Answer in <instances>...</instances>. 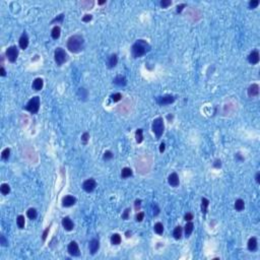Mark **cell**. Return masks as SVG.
I'll list each match as a JSON object with an SVG mask.
<instances>
[{"label":"cell","mask_w":260,"mask_h":260,"mask_svg":"<svg viewBox=\"0 0 260 260\" xmlns=\"http://www.w3.org/2000/svg\"><path fill=\"white\" fill-rule=\"evenodd\" d=\"M150 51V45L148 44L145 40L139 39L132 45L131 47V54L133 58H140L146 53Z\"/></svg>","instance_id":"cell-1"},{"label":"cell","mask_w":260,"mask_h":260,"mask_svg":"<svg viewBox=\"0 0 260 260\" xmlns=\"http://www.w3.org/2000/svg\"><path fill=\"white\" fill-rule=\"evenodd\" d=\"M84 39L80 35H73L67 40V49L71 53H79L84 49Z\"/></svg>","instance_id":"cell-2"},{"label":"cell","mask_w":260,"mask_h":260,"mask_svg":"<svg viewBox=\"0 0 260 260\" xmlns=\"http://www.w3.org/2000/svg\"><path fill=\"white\" fill-rule=\"evenodd\" d=\"M152 132H154V135H156V139H160L161 136H162L163 133H164V130H165L164 119H163L162 117H158V118L154 119V122H152Z\"/></svg>","instance_id":"cell-3"},{"label":"cell","mask_w":260,"mask_h":260,"mask_svg":"<svg viewBox=\"0 0 260 260\" xmlns=\"http://www.w3.org/2000/svg\"><path fill=\"white\" fill-rule=\"evenodd\" d=\"M40 105H41L40 97L36 96V97H33V98L27 103V105H25L23 109L29 111L31 114H37L40 110Z\"/></svg>","instance_id":"cell-4"},{"label":"cell","mask_w":260,"mask_h":260,"mask_svg":"<svg viewBox=\"0 0 260 260\" xmlns=\"http://www.w3.org/2000/svg\"><path fill=\"white\" fill-rule=\"evenodd\" d=\"M54 59H55L56 64L58 65V66H61V65L64 64V63L67 61L68 56H67V53L65 52L64 49L58 47V48H56V50H55V52H54Z\"/></svg>","instance_id":"cell-5"},{"label":"cell","mask_w":260,"mask_h":260,"mask_svg":"<svg viewBox=\"0 0 260 260\" xmlns=\"http://www.w3.org/2000/svg\"><path fill=\"white\" fill-rule=\"evenodd\" d=\"M5 56L9 60V62L14 63L16 61L17 57H19V49L16 48V46L8 47L6 52H5Z\"/></svg>","instance_id":"cell-6"},{"label":"cell","mask_w":260,"mask_h":260,"mask_svg":"<svg viewBox=\"0 0 260 260\" xmlns=\"http://www.w3.org/2000/svg\"><path fill=\"white\" fill-rule=\"evenodd\" d=\"M175 97L171 96V95H165V96L156 97V102L158 103L160 106H167V105H171L175 102Z\"/></svg>","instance_id":"cell-7"},{"label":"cell","mask_w":260,"mask_h":260,"mask_svg":"<svg viewBox=\"0 0 260 260\" xmlns=\"http://www.w3.org/2000/svg\"><path fill=\"white\" fill-rule=\"evenodd\" d=\"M67 251L73 257H79L80 256V250H79L78 244L75 241H71L70 243L68 244V247H67Z\"/></svg>","instance_id":"cell-8"},{"label":"cell","mask_w":260,"mask_h":260,"mask_svg":"<svg viewBox=\"0 0 260 260\" xmlns=\"http://www.w3.org/2000/svg\"><path fill=\"white\" fill-rule=\"evenodd\" d=\"M97 187V182L95 179L93 178H90V179L85 180L84 182L82 183V189L84 190L85 192H88V193H91L93 192Z\"/></svg>","instance_id":"cell-9"},{"label":"cell","mask_w":260,"mask_h":260,"mask_svg":"<svg viewBox=\"0 0 260 260\" xmlns=\"http://www.w3.org/2000/svg\"><path fill=\"white\" fill-rule=\"evenodd\" d=\"M247 59H248V62H249L250 64H252V65L258 64V63H259V60H260L259 52H258L257 50L251 51V52H250V54L248 55Z\"/></svg>","instance_id":"cell-10"},{"label":"cell","mask_w":260,"mask_h":260,"mask_svg":"<svg viewBox=\"0 0 260 260\" xmlns=\"http://www.w3.org/2000/svg\"><path fill=\"white\" fill-rule=\"evenodd\" d=\"M247 95L249 98H256L259 95V85L257 83H252L247 90Z\"/></svg>","instance_id":"cell-11"},{"label":"cell","mask_w":260,"mask_h":260,"mask_svg":"<svg viewBox=\"0 0 260 260\" xmlns=\"http://www.w3.org/2000/svg\"><path fill=\"white\" fill-rule=\"evenodd\" d=\"M76 203V198L72 195H66L62 198V206L63 207H70Z\"/></svg>","instance_id":"cell-12"},{"label":"cell","mask_w":260,"mask_h":260,"mask_svg":"<svg viewBox=\"0 0 260 260\" xmlns=\"http://www.w3.org/2000/svg\"><path fill=\"white\" fill-rule=\"evenodd\" d=\"M168 183L170 184L172 187H178L180 184V180H179V176H178L177 173H172L170 174L168 177Z\"/></svg>","instance_id":"cell-13"},{"label":"cell","mask_w":260,"mask_h":260,"mask_svg":"<svg viewBox=\"0 0 260 260\" xmlns=\"http://www.w3.org/2000/svg\"><path fill=\"white\" fill-rule=\"evenodd\" d=\"M19 48L23 49V50H25L29 47V37H27V34L25 32H23L21 34L19 41Z\"/></svg>","instance_id":"cell-14"},{"label":"cell","mask_w":260,"mask_h":260,"mask_svg":"<svg viewBox=\"0 0 260 260\" xmlns=\"http://www.w3.org/2000/svg\"><path fill=\"white\" fill-rule=\"evenodd\" d=\"M62 226L65 231L67 232L72 231L73 228H74V224H73V222L71 221L70 217H68V216H65V217L62 219Z\"/></svg>","instance_id":"cell-15"},{"label":"cell","mask_w":260,"mask_h":260,"mask_svg":"<svg viewBox=\"0 0 260 260\" xmlns=\"http://www.w3.org/2000/svg\"><path fill=\"white\" fill-rule=\"evenodd\" d=\"M100 249V241L98 239H92L90 242V252L92 255H95V254L98 252V250Z\"/></svg>","instance_id":"cell-16"},{"label":"cell","mask_w":260,"mask_h":260,"mask_svg":"<svg viewBox=\"0 0 260 260\" xmlns=\"http://www.w3.org/2000/svg\"><path fill=\"white\" fill-rule=\"evenodd\" d=\"M43 86H44V81H43V79H42L41 77H38V78H36L35 80L33 81V84H32V88H33V90L37 91V92L41 91L42 88H43Z\"/></svg>","instance_id":"cell-17"},{"label":"cell","mask_w":260,"mask_h":260,"mask_svg":"<svg viewBox=\"0 0 260 260\" xmlns=\"http://www.w3.org/2000/svg\"><path fill=\"white\" fill-rule=\"evenodd\" d=\"M113 83L118 85V86H125L127 84V79L123 75H118V76H116L113 79Z\"/></svg>","instance_id":"cell-18"},{"label":"cell","mask_w":260,"mask_h":260,"mask_svg":"<svg viewBox=\"0 0 260 260\" xmlns=\"http://www.w3.org/2000/svg\"><path fill=\"white\" fill-rule=\"evenodd\" d=\"M257 239L255 237H252L248 240V243H247V248L249 251L254 252L257 250Z\"/></svg>","instance_id":"cell-19"},{"label":"cell","mask_w":260,"mask_h":260,"mask_svg":"<svg viewBox=\"0 0 260 260\" xmlns=\"http://www.w3.org/2000/svg\"><path fill=\"white\" fill-rule=\"evenodd\" d=\"M77 97L80 101H86L88 97V90H85L84 88H79L77 91Z\"/></svg>","instance_id":"cell-20"},{"label":"cell","mask_w":260,"mask_h":260,"mask_svg":"<svg viewBox=\"0 0 260 260\" xmlns=\"http://www.w3.org/2000/svg\"><path fill=\"white\" fill-rule=\"evenodd\" d=\"M117 63H118V56H117V54H112L108 58L107 65H108L109 68H114L117 65Z\"/></svg>","instance_id":"cell-21"},{"label":"cell","mask_w":260,"mask_h":260,"mask_svg":"<svg viewBox=\"0 0 260 260\" xmlns=\"http://www.w3.org/2000/svg\"><path fill=\"white\" fill-rule=\"evenodd\" d=\"M132 174H133V173H132L131 169L125 167V168H123L122 171H121V178H122V179H127V178L131 177Z\"/></svg>","instance_id":"cell-22"},{"label":"cell","mask_w":260,"mask_h":260,"mask_svg":"<svg viewBox=\"0 0 260 260\" xmlns=\"http://www.w3.org/2000/svg\"><path fill=\"white\" fill-rule=\"evenodd\" d=\"M60 35H61V29H60V27H58V25H55V27L52 29V31H51V37H52L54 40H58L59 38H60Z\"/></svg>","instance_id":"cell-23"},{"label":"cell","mask_w":260,"mask_h":260,"mask_svg":"<svg viewBox=\"0 0 260 260\" xmlns=\"http://www.w3.org/2000/svg\"><path fill=\"white\" fill-rule=\"evenodd\" d=\"M193 230H194L193 223H191V222H187L186 226L184 227V232H185L186 237H189V236L192 234V232H193Z\"/></svg>","instance_id":"cell-24"},{"label":"cell","mask_w":260,"mask_h":260,"mask_svg":"<svg viewBox=\"0 0 260 260\" xmlns=\"http://www.w3.org/2000/svg\"><path fill=\"white\" fill-rule=\"evenodd\" d=\"M182 233H183V228L181 226H177V227L174 229V232H173V236L176 240H180L182 237Z\"/></svg>","instance_id":"cell-25"},{"label":"cell","mask_w":260,"mask_h":260,"mask_svg":"<svg viewBox=\"0 0 260 260\" xmlns=\"http://www.w3.org/2000/svg\"><path fill=\"white\" fill-rule=\"evenodd\" d=\"M234 207H235V209L237 210V211H242V210L245 208V202H244L243 199H237L235 201V205H234Z\"/></svg>","instance_id":"cell-26"},{"label":"cell","mask_w":260,"mask_h":260,"mask_svg":"<svg viewBox=\"0 0 260 260\" xmlns=\"http://www.w3.org/2000/svg\"><path fill=\"white\" fill-rule=\"evenodd\" d=\"M135 140L137 143H141L143 141V130L141 128H138L135 132Z\"/></svg>","instance_id":"cell-27"},{"label":"cell","mask_w":260,"mask_h":260,"mask_svg":"<svg viewBox=\"0 0 260 260\" xmlns=\"http://www.w3.org/2000/svg\"><path fill=\"white\" fill-rule=\"evenodd\" d=\"M208 205H209V200H208L207 198L203 197L201 199V211L203 214H206V212H207Z\"/></svg>","instance_id":"cell-28"},{"label":"cell","mask_w":260,"mask_h":260,"mask_svg":"<svg viewBox=\"0 0 260 260\" xmlns=\"http://www.w3.org/2000/svg\"><path fill=\"white\" fill-rule=\"evenodd\" d=\"M121 241H122V238H121V236L119 234H113L111 236V243L113 245H119L121 243Z\"/></svg>","instance_id":"cell-29"},{"label":"cell","mask_w":260,"mask_h":260,"mask_svg":"<svg viewBox=\"0 0 260 260\" xmlns=\"http://www.w3.org/2000/svg\"><path fill=\"white\" fill-rule=\"evenodd\" d=\"M154 232H156L158 235H163V233H164V226H163L162 223H156L154 226Z\"/></svg>","instance_id":"cell-30"},{"label":"cell","mask_w":260,"mask_h":260,"mask_svg":"<svg viewBox=\"0 0 260 260\" xmlns=\"http://www.w3.org/2000/svg\"><path fill=\"white\" fill-rule=\"evenodd\" d=\"M27 215L29 220H36L38 216L37 209H36V208H29V209L27 211Z\"/></svg>","instance_id":"cell-31"},{"label":"cell","mask_w":260,"mask_h":260,"mask_svg":"<svg viewBox=\"0 0 260 260\" xmlns=\"http://www.w3.org/2000/svg\"><path fill=\"white\" fill-rule=\"evenodd\" d=\"M0 191H1L2 195H7V194L10 192V186L6 183L1 184V186H0Z\"/></svg>","instance_id":"cell-32"},{"label":"cell","mask_w":260,"mask_h":260,"mask_svg":"<svg viewBox=\"0 0 260 260\" xmlns=\"http://www.w3.org/2000/svg\"><path fill=\"white\" fill-rule=\"evenodd\" d=\"M16 225H17V227H19L21 230L25 228V216L21 215H21L17 216V219H16Z\"/></svg>","instance_id":"cell-33"},{"label":"cell","mask_w":260,"mask_h":260,"mask_svg":"<svg viewBox=\"0 0 260 260\" xmlns=\"http://www.w3.org/2000/svg\"><path fill=\"white\" fill-rule=\"evenodd\" d=\"M9 156H10V148H8V147L4 148V150H2V152H1V158H2L3 161H8Z\"/></svg>","instance_id":"cell-34"},{"label":"cell","mask_w":260,"mask_h":260,"mask_svg":"<svg viewBox=\"0 0 260 260\" xmlns=\"http://www.w3.org/2000/svg\"><path fill=\"white\" fill-rule=\"evenodd\" d=\"M111 100H112L114 103L119 102V101L122 100V95H121L120 93H115V94L111 95Z\"/></svg>","instance_id":"cell-35"},{"label":"cell","mask_w":260,"mask_h":260,"mask_svg":"<svg viewBox=\"0 0 260 260\" xmlns=\"http://www.w3.org/2000/svg\"><path fill=\"white\" fill-rule=\"evenodd\" d=\"M113 156H114V154H113V152H111V150H106V152H104V156H103V160L110 161L113 158Z\"/></svg>","instance_id":"cell-36"},{"label":"cell","mask_w":260,"mask_h":260,"mask_svg":"<svg viewBox=\"0 0 260 260\" xmlns=\"http://www.w3.org/2000/svg\"><path fill=\"white\" fill-rule=\"evenodd\" d=\"M259 5V0H250L249 3H248V6H249L250 9H254Z\"/></svg>","instance_id":"cell-37"},{"label":"cell","mask_w":260,"mask_h":260,"mask_svg":"<svg viewBox=\"0 0 260 260\" xmlns=\"http://www.w3.org/2000/svg\"><path fill=\"white\" fill-rule=\"evenodd\" d=\"M88 140H90V133H88V132H84V133L81 135V141H82L83 144H86Z\"/></svg>","instance_id":"cell-38"},{"label":"cell","mask_w":260,"mask_h":260,"mask_svg":"<svg viewBox=\"0 0 260 260\" xmlns=\"http://www.w3.org/2000/svg\"><path fill=\"white\" fill-rule=\"evenodd\" d=\"M63 19H64V14H63V13H61V14H59L58 16L55 17L54 19H52L51 23H63Z\"/></svg>","instance_id":"cell-39"},{"label":"cell","mask_w":260,"mask_h":260,"mask_svg":"<svg viewBox=\"0 0 260 260\" xmlns=\"http://www.w3.org/2000/svg\"><path fill=\"white\" fill-rule=\"evenodd\" d=\"M0 244H1V246H3V247H6V246L8 245V241L6 240V238H5V236L3 235V234L0 235Z\"/></svg>","instance_id":"cell-40"},{"label":"cell","mask_w":260,"mask_h":260,"mask_svg":"<svg viewBox=\"0 0 260 260\" xmlns=\"http://www.w3.org/2000/svg\"><path fill=\"white\" fill-rule=\"evenodd\" d=\"M160 4L163 8H167V7H169L170 5H172V1H171V0H162V1L160 2Z\"/></svg>","instance_id":"cell-41"},{"label":"cell","mask_w":260,"mask_h":260,"mask_svg":"<svg viewBox=\"0 0 260 260\" xmlns=\"http://www.w3.org/2000/svg\"><path fill=\"white\" fill-rule=\"evenodd\" d=\"M143 219H144V212L140 211V212H138V213L136 214V216H135L136 222L140 223V222H142V220H143Z\"/></svg>","instance_id":"cell-42"},{"label":"cell","mask_w":260,"mask_h":260,"mask_svg":"<svg viewBox=\"0 0 260 260\" xmlns=\"http://www.w3.org/2000/svg\"><path fill=\"white\" fill-rule=\"evenodd\" d=\"M134 207H135L136 211H138V210L140 209V207H141V200L136 199L135 201H134Z\"/></svg>","instance_id":"cell-43"},{"label":"cell","mask_w":260,"mask_h":260,"mask_svg":"<svg viewBox=\"0 0 260 260\" xmlns=\"http://www.w3.org/2000/svg\"><path fill=\"white\" fill-rule=\"evenodd\" d=\"M129 213H130V208H126V209L124 210V212H123V214H122V219L123 220H128L129 219Z\"/></svg>","instance_id":"cell-44"},{"label":"cell","mask_w":260,"mask_h":260,"mask_svg":"<svg viewBox=\"0 0 260 260\" xmlns=\"http://www.w3.org/2000/svg\"><path fill=\"white\" fill-rule=\"evenodd\" d=\"M184 220H185L186 222H191L192 220H193V214H192L191 212H187V213L184 215Z\"/></svg>","instance_id":"cell-45"},{"label":"cell","mask_w":260,"mask_h":260,"mask_svg":"<svg viewBox=\"0 0 260 260\" xmlns=\"http://www.w3.org/2000/svg\"><path fill=\"white\" fill-rule=\"evenodd\" d=\"M184 7H186L185 3H182V4L177 5V7H176V12H177V13H181L182 10L184 9Z\"/></svg>","instance_id":"cell-46"},{"label":"cell","mask_w":260,"mask_h":260,"mask_svg":"<svg viewBox=\"0 0 260 260\" xmlns=\"http://www.w3.org/2000/svg\"><path fill=\"white\" fill-rule=\"evenodd\" d=\"M93 19V15L92 14H85L84 16L82 17V21L83 23H88Z\"/></svg>","instance_id":"cell-47"},{"label":"cell","mask_w":260,"mask_h":260,"mask_svg":"<svg viewBox=\"0 0 260 260\" xmlns=\"http://www.w3.org/2000/svg\"><path fill=\"white\" fill-rule=\"evenodd\" d=\"M212 165H213V167H214V168H216V169H220V168H221V167H222V161H221V160H219V158H217V160H215V161H214V163H213V164H212Z\"/></svg>","instance_id":"cell-48"},{"label":"cell","mask_w":260,"mask_h":260,"mask_svg":"<svg viewBox=\"0 0 260 260\" xmlns=\"http://www.w3.org/2000/svg\"><path fill=\"white\" fill-rule=\"evenodd\" d=\"M158 213H160V208H158V204H154V215L156 216Z\"/></svg>","instance_id":"cell-49"},{"label":"cell","mask_w":260,"mask_h":260,"mask_svg":"<svg viewBox=\"0 0 260 260\" xmlns=\"http://www.w3.org/2000/svg\"><path fill=\"white\" fill-rule=\"evenodd\" d=\"M49 230H50V228H49V227H48V228H47V229H46V230H45V231H44V233H43V240H44V241H45V240H46L47 236H48V233H49Z\"/></svg>","instance_id":"cell-50"},{"label":"cell","mask_w":260,"mask_h":260,"mask_svg":"<svg viewBox=\"0 0 260 260\" xmlns=\"http://www.w3.org/2000/svg\"><path fill=\"white\" fill-rule=\"evenodd\" d=\"M0 75H1V76H5V75H6V71H5V69L3 66L0 67Z\"/></svg>","instance_id":"cell-51"},{"label":"cell","mask_w":260,"mask_h":260,"mask_svg":"<svg viewBox=\"0 0 260 260\" xmlns=\"http://www.w3.org/2000/svg\"><path fill=\"white\" fill-rule=\"evenodd\" d=\"M165 146H166V145H165V143H164V142H162V143H161V145H160V152H161V154H163V152H165V148H166Z\"/></svg>","instance_id":"cell-52"},{"label":"cell","mask_w":260,"mask_h":260,"mask_svg":"<svg viewBox=\"0 0 260 260\" xmlns=\"http://www.w3.org/2000/svg\"><path fill=\"white\" fill-rule=\"evenodd\" d=\"M235 158H237V160L241 161V162H242V161H244V158H243V156H242L240 154H235Z\"/></svg>","instance_id":"cell-53"},{"label":"cell","mask_w":260,"mask_h":260,"mask_svg":"<svg viewBox=\"0 0 260 260\" xmlns=\"http://www.w3.org/2000/svg\"><path fill=\"white\" fill-rule=\"evenodd\" d=\"M255 180H256V182H257L258 184L260 183V173H257V174L255 175Z\"/></svg>","instance_id":"cell-54"},{"label":"cell","mask_w":260,"mask_h":260,"mask_svg":"<svg viewBox=\"0 0 260 260\" xmlns=\"http://www.w3.org/2000/svg\"><path fill=\"white\" fill-rule=\"evenodd\" d=\"M99 4L100 5H103V4H105V3H106V0H104V1H99Z\"/></svg>","instance_id":"cell-55"},{"label":"cell","mask_w":260,"mask_h":260,"mask_svg":"<svg viewBox=\"0 0 260 260\" xmlns=\"http://www.w3.org/2000/svg\"><path fill=\"white\" fill-rule=\"evenodd\" d=\"M129 235H131V233H130V232H126V237H127V238L131 237V236H129Z\"/></svg>","instance_id":"cell-56"}]
</instances>
